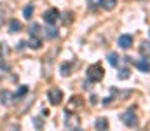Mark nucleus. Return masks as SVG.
Here are the masks:
<instances>
[{
	"label": "nucleus",
	"mask_w": 150,
	"mask_h": 131,
	"mask_svg": "<svg viewBox=\"0 0 150 131\" xmlns=\"http://www.w3.org/2000/svg\"><path fill=\"white\" fill-rule=\"evenodd\" d=\"M103 75H105V70H103V67L100 63L89 65V68H87V79H89V82H100L103 79Z\"/></svg>",
	"instance_id": "f257e3e1"
},
{
	"label": "nucleus",
	"mask_w": 150,
	"mask_h": 131,
	"mask_svg": "<svg viewBox=\"0 0 150 131\" xmlns=\"http://www.w3.org/2000/svg\"><path fill=\"white\" fill-rule=\"evenodd\" d=\"M122 123H124L127 128H136L140 121H138V117H136L134 110H127V112H124V114H122Z\"/></svg>",
	"instance_id": "f03ea898"
},
{
	"label": "nucleus",
	"mask_w": 150,
	"mask_h": 131,
	"mask_svg": "<svg viewBox=\"0 0 150 131\" xmlns=\"http://www.w3.org/2000/svg\"><path fill=\"white\" fill-rule=\"evenodd\" d=\"M65 128H67V130H79V128H80V117L75 115V114H72V112H67Z\"/></svg>",
	"instance_id": "7ed1b4c3"
},
{
	"label": "nucleus",
	"mask_w": 150,
	"mask_h": 131,
	"mask_svg": "<svg viewBox=\"0 0 150 131\" xmlns=\"http://www.w3.org/2000/svg\"><path fill=\"white\" fill-rule=\"evenodd\" d=\"M47 98H49V101H51L52 105H59L61 100H63V91L58 89V87H51V89L47 91Z\"/></svg>",
	"instance_id": "20e7f679"
},
{
	"label": "nucleus",
	"mask_w": 150,
	"mask_h": 131,
	"mask_svg": "<svg viewBox=\"0 0 150 131\" xmlns=\"http://www.w3.org/2000/svg\"><path fill=\"white\" fill-rule=\"evenodd\" d=\"M59 18H61V16H59V11H58V9H49V11L44 12V19H45L47 25H56Z\"/></svg>",
	"instance_id": "39448f33"
},
{
	"label": "nucleus",
	"mask_w": 150,
	"mask_h": 131,
	"mask_svg": "<svg viewBox=\"0 0 150 131\" xmlns=\"http://www.w3.org/2000/svg\"><path fill=\"white\" fill-rule=\"evenodd\" d=\"M82 107V96H72L70 98V101L67 103V112H74V110H77V108H80Z\"/></svg>",
	"instance_id": "423d86ee"
},
{
	"label": "nucleus",
	"mask_w": 150,
	"mask_h": 131,
	"mask_svg": "<svg viewBox=\"0 0 150 131\" xmlns=\"http://www.w3.org/2000/svg\"><path fill=\"white\" fill-rule=\"evenodd\" d=\"M14 100H16V96H14L11 91H7V89H2V91H0V103H2V105H11Z\"/></svg>",
	"instance_id": "0eeeda50"
},
{
	"label": "nucleus",
	"mask_w": 150,
	"mask_h": 131,
	"mask_svg": "<svg viewBox=\"0 0 150 131\" xmlns=\"http://www.w3.org/2000/svg\"><path fill=\"white\" fill-rule=\"evenodd\" d=\"M131 44H133V37H131V35H126V33H124V35L119 37V45H120L122 49H129Z\"/></svg>",
	"instance_id": "6e6552de"
},
{
	"label": "nucleus",
	"mask_w": 150,
	"mask_h": 131,
	"mask_svg": "<svg viewBox=\"0 0 150 131\" xmlns=\"http://www.w3.org/2000/svg\"><path fill=\"white\" fill-rule=\"evenodd\" d=\"M136 67H138V70L140 72H145V74H149L150 72V63L147 58H143V59H138L136 61Z\"/></svg>",
	"instance_id": "1a4fd4ad"
},
{
	"label": "nucleus",
	"mask_w": 150,
	"mask_h": 131,
	"mask_svg": "<svg viewBox=\"0 0 150 131\" xmlns=\"http://www.w3.org/2000/svg\"><path fill=\"white\" fill-rule=\"evenodd\" d=\"M44 33H45V37H47L49 40H52V39L58 37V28H54V25H49V26L44 30Z\"/></svg>",
	"instance_id": "9d476101"
},
{
	"label": "nucleus",
	"mask_w": 150,
	"mask_h": 131,
	"mask_svg": "<svg viewBox=\"0 0 150 131\" xmlns=\"http://www.w3.org/2000/svg\"><path fill=\"white\" fill-rule=\"evenodd\" d=\"M28 47H30V49H35V51H37V49H40V47H42V40L38 39L37 35H32V39L28 40Z\"/></svg>",
	"instance_id": "9b49d317"
},
{
	"label": "nucleus",
	"mask_w": 150,
	"mask_h": 131,
	"mask_svg": "<svg viewBox=\"0 0 150 131\" xmlns=\"http://www.w3.org/2000/svg\"><path fill=\"white\" fill-rule=\"evenodd\" d=\"M21 28H23V25H21L18 19H11V25H9L11 33H18V32H21Z\"/></svg>",
	"instance_id": "f8f14e48"
},
{
	"label": "nucleus",
	"mask_w": 150,
	"mask_h": 131,
	"mask_svg": "<svg viewBox=\"0 0 150 131\" xmlns=\"http://www.w3.org/2000/svg\"><path fill=\"white\" fill-rule=\"evenodd\" d=\"M107 59H108V63H110L112 67H119V63H120V58H119L117 52H110V54L107 56Z\"/></svg>",
	"instance_id": "ddd939ff"
},
{
	"label": "nucleus",
	"mask_w": 150,
	"mask_h": 131,
	"mask_svg": "<svg viewBox=\"0 0 150 131\" xmlns=\"http://www.w3.org/2000/svg\"><path fill=\"white\" fill-rule=\"evenodd\" d=\"M96 130H108V119H105V117H100V119H96Z\"/></svg>",
	"instance_id": "4468645a"
},
{
	"label": "nucleus",
	"mask_w": 150,
	"mask_h": 131,
	"mask_svg": "<svg viewBox=\"0 0 150 131\" xmlns=\"http://www.w3.org/2000/svg\"><path fill=\"white\" fill-rule=\"evenodd\" d=\"M59 70H61V75L63 77H68L70 72H72V63H68V61L67 63H61V68Z\"/></svg>",
	"instance_id": "2eb2a0df"
},
{
	"label": "nucleus",
	"mask_w": 150,
	"mask_h": 131,
	"mask_svg": "<svg viewBox=\"0 0 150 131\" xmlns=\"http://www.w3.org/2000/svg\"><path fill=\"white\" fill-rule=\"evenodd\" d=\"M140 52H142L145 58H150V42H143V44H142Z\"/></svg>",
	"instance_id": "dca6fc26"
},
{
	"label": "nucleus",
	"mask_w": 150,
	"mask_h": 131,
	"mask_svg": "<svg viewBox=\"0 0 150 131\" xmlns=\"http://www.w3.org/2000/svg\"><path fill=\"white\" fill-rule=\"evenodd\" d=\"M115 4H117V0H103V7L107 11H112L113 7H115Z\"/></svg>",
	"instance_id": "f3484780"
},
{
	"label": "nucleus",
	"mask_w": 150,
	"mask_h": 131,
	"mask_svg": "<svg viewBox=\"0 0 150 131\" xmlns=\"http://www.w3.org/2000/svg\"><path fill=\"white\" fill-rule=\"evenodd\" d=\"M23 14H25V18H26V19H32V14H33V5H26V7H25V11H23Z\"/></svg>",
	"instance_id": "a211bd4d"
},
{
	"label": "nucleus",
	"mask_w": 150,
	"mask_h": 131,
	"mask_svg": "<svg viewBox=\"0 0 150 131\" xmlns=\"http://www.w3.org/2000/svg\"><path fill=\"white\" fill-rule=\"evenodd\" d=\"M28 93V86H19V89H18V93L14 94L16 98H21V96H25Z\"/></svg>",
	"instance_id": "6ab92c4d"
},
{
	"label": "nucleus",
	"mask_w": 150,
	"mask_h": 131,
	"mask_svg": "<svg viewBox=\"0 0 150 131\" xmlns=\"http://www.w3.org/2000/svg\"><path fill=\"white\" fill-rule=\"evenodd\" d=\"M87 4H89L91 9H96V7H101L103 5V0H87Z\"/></svg>",
	"instance_id": "aec40b11"
},
{
	"label": "nucleus",
	"mask_w": 150,
	"mask_h": 131,
	"mask_svg": "<svg viewBox=\"0 0 150 131\" xmlns=\"http://www.w3.org/2000/svg\"><path fill=\"white\" fill-rule=\"evenodd\" d=\"M38 32H40V25H38V23H33V25L30 26V33H32V35H38Z\"/></svg>",
	"instance_id": "412c9836"
},
{
	"label": "nucleus",
	"mask_w": 150,
	"mask_h": 131,
	"mask_svg": "<svg viewBox=\"0 0 150 131\" xmlns=\"http://www.w3.org/2000/svg\"><path fill=\"white\" fill-rule=\"evenodd\" d=\"M127 77H129V70H127V68H122V70L119 72V79L124 81V79H127Z\"/></svg>",
	"instance_id": "4be33fe9"
}]
</instances>
